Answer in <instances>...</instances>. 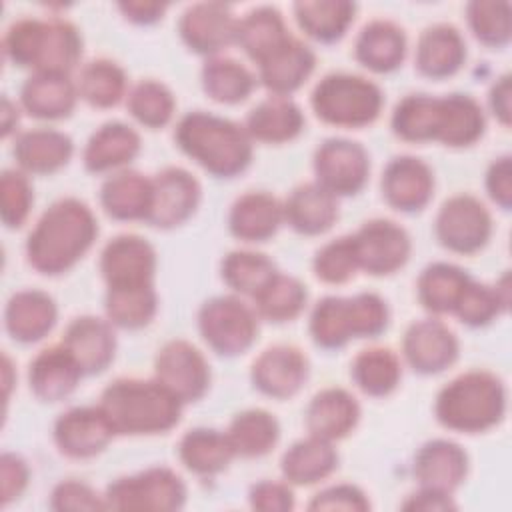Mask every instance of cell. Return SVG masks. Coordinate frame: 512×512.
<instances>
[{"label":"cell","mask_w":512,"mask_h":512,"mask_svg":"<svg viewBox=\"0 0 512 512\" xmlns=\"http://www.w3.org/2000/svg\"><path fill=\"white\" fill-rule=\"evenodd\" d=\"M96 234L98 222L92 210L76 198H62L32 228L26 240L28 262L42 274H62L88 252Z\"/></svg>","instance_id":"cell-1"},{"label":"cell","mask_w":512,"mask_h":512,"mask_svg":"<svg viewBox=\"0 0 512 512\" xmlns=\"http://www.w3.org/2000/svg\"><path fill=\"white\" fill-rule=\"evenodd\" d=\"M174 140L186 156L218 178H232L252 162V138L246 128L202 110L178 120Z\"/></svg>","instance_id":"cell-2"},{"label":"cell","mask_w":512,"mask_h":512,"mask_svg":"<svg viewBox=\"0 0 512 512\" xmlns=\"http://www.w3.org/2000/svg\"><path fill=\"white\" fill-rule=\"evenodd\" d=\"M98 406L116 434L168 432L182 414V402L156 378H118L104 388Z\"/></svg>","instance_id":"cell-3"},{"label":"cell","mask_w":512,"mask_h":512,"mask_svg":"<svg viewBox=\"0 0 512 512\" xmlns=\"http://www.w3.org/2000/svg\"><path fill=\"white\" fill-rule=\"evenodd\" d=\"M4 54L16 66L34 72L68 74L82 56V38L64 18H20L4 34Z\"/></svg>","instance_id":"cell-4"},{"label":"cell","mask_w":512,"mask_h":512,"mask_svg":"<svg viewBox=\"0 0 512 512\" xmlns=\"http://www.w3.org/2000/svg\"><path fill=\"white\" fill-rule=\"evenodd\" d=\"M434 412L438 422L450 430L484 432L504 418L506 388L492 372L470 370L438 392Z\"/></svg>","instance_id":"cell-5"},{"label":"cell","mask_w":512,"mask_h":512,"mask_svg":"<svg viewBox=\"0 0 512 512\" xmlns=\"http://www.w3.org/2000/svg\"><path fill=\"white\" fill-rule=\"evenodd\" d=\"M388 324V306L374 292L352 298L326 296L310 316V334L322 348H340L350 338H374Z\"/></svg>","instance_id":"cell-6"},{"label":"cell","mask_w":512,"mask_h":512,"mask_svg":"<svg viewBox=\"0 0 512 512\" xmlns=\"http://www.w3.org/2000/svg\"><path fill=\"white\" fill-rule=\"evenodd\" d=\"M312 110L334 126L360 128L372 124L382 110V90L368 78L348 72L326 74L312 90Z\"/></svg>","instance_id":"cell-7"},{"label":"cell","mask_w":512,"mask_h":512,"mask_svg":"<svg viewBox=\"0 0 512 512\" xmlns=\"http://www.w3.org/2000/svg\"><path fill=\"white\" fill-rule=\"evenodd\" d=\"M198 328L206 344L220 356H238L246 352L256 334L258 320L236 296H214L198 312Z\"/></svg>","instance_id":"cell-8"},{"label":"cell","mask_w":512,"mask_h":512,"mask_svg":"<svg viewBox=\"0 0 512 512\" xmlns=\"http://www.w3.org/2000/svg\"><path fill=\"white\" fill-rule=\"evenodd\" d=\"M104 500L112 510H178L186 502V486L170 468H148L108 484Z\"/></svg>","instance_id":"cell-9"},{"label":"cell","mask_w":512,"mask_h":512,"mask_svg":"<svg viewBox=\"0 0 512 512\" xmlns=\"http://www.w3.org/2000/svg\"><path fill=\"white\" fill-rule=\"evenodd\" d=\"M434 230L444 248L458 254H474L486 246L492 234V218L478 198L456 194L440 206Z\"/></svg>","instance_id":"cell-10"},{"label":"cell","mask_w":512,"mask_h":512,"mask_svg":"<svg viewBox=\"0 0 512 512\" xmlns=\"http://www.w3.org/2000/svg\"><path fill=\"white\" fill-rule=\"evenodd\" d=\"M314 172L322 188L334 196H350L364 188L370 158L362 144L348 138H328L314 152Z\"/></svg>","instance_id":"cell-11"},{"label":"cell","mask_w":512,"mask_h":512,"mask_svg":"<svg viewBox=\"0 0 512 512\" xmlns=\"http://www.w3.org/2000/svg\"><path fill=\"white\" fill-rule=\"evenodd\" d=\"M154 374L182 404L202 398L210 386V366L186 340L166 342L154 358Z\"/></svg>","instance_id":"cell-12"},{"label":"cell","mask_w":512,"mask_h":512,"mask_svg":"<svg viewBox=\"0 0 512 512\" xmlns=\"http://www.w3.org/2000/svg\"><path fill=\"white\" fill-rule=\"evenodd\" d=\"M352 238L358 266L374 276L396 272L410 256V236L392 220L376 218L364 222Z\"/></svg>","instance_id":"cell-13"},{"label":"cell","mask_w":512,"mask_h":512,"mask_svg":"<svg viewBox=\"0 0 512 512\" xmlns=\"http://www.w3.org/2000/svg\"><path fill=\"white\" fill-rule=\"evenodd\" d=\"M198 202V180L184 168H164L152 178V200L146 222L156 228H174L194 214Z\"/></svg>","instance_id":"cell-14"},{"label":"cell","mask_w":512,"mask_h":512,"mask_svg":"<svg viewBox=\"0 0 512 512\" xmlns=\"http://www.w3.org/2000/svg\"><path fill=\"white\" fill-rule=\"evenodd\" d=\"M156 270L154 248L136 234L112 238L100 254V272L108 288H132L152 284Z\"/></svg>","instance_id":"cell-15"},{"label":"cell","mask_w":512,"mask_h":512,"mask_svg":"<svg viewBox=\"0 0 512 512\" xmlns=\"http://www.w3.org/2000/svg\"><path fill=\"white\" fill-rule=\"evenodd\" d=\"M114 434L100 406L70 408L54 424V442L70 458H92L100 454Z\"/></svg>","instance_id":"cell-16"},{"label":"cell","mask_w":512,"mask_h":512,"mask_svg":"<svg viewBox=\"0 0 512 512\" xmlns=\"http://www.w3.org/2000/svg\"><path fill=\"white\" fill-rule=\"evenodd\" d=\"M236 26L230 6L222 2H198L184 10L178 30L186 46L198 54H218L236 42Z\"/></svg>","instance_id":"cell-17"},{"label":"cell","mask_w":512,"mask_h":512,"mask_svg":"<svg viewBox=\"0 0 512 512\" xmlns=\"http://www.w3.org/2000/svg\"><path fill=\"white\" fill-rule=\"evenodd\" d=\"M402 350L416 372L438 374L456 362L458 340L442 320L424 318L408 326Z\"/></svg>","instance_id":"cell-18"},{"label":"cell","mask_w":512,"mask_h":512,"mask_svg":"<svg viewBox=\"0 0 512 512\" xmlns=\"http://www.w3.org/2000/svg\"><path fill=\"white\" fill-rule=\"evenodd\" d=\"M250 376L262 394L290 398L308 378V360L296 346L276 344L254 360Z\"/></svg>","instance_id":"cell-19"},{"label":"cell","mask_w":512,"mask_h":512,"mask_svg":"<svg viewBox=\"0 0 512 512\" xmlns=\"http://www.w3.org/2000/svg\"><path fill=\"white\" fill-rule=\"evenodd\" d=\"M434 174L416 156H396L382 172V194L400 212H418L432 198Z\"/></svg>","instance_id":"cell-20"},{"label":"cell","mask_w":512,"mask_h":512,"mask_svg":"<svg viewBox=\"0 0 512 512\" xmlns=\"http://www.w3.org/2000/svg\"><path fill=\"white\" fill-rule=\"evenodd\" d=\"M468 456L464 448L452 440L436 438L416 452L414 476L420 488L434 490L440 494H452L466 478Z\"/></svg>","instance_id":"cell-21"},{"label":"cell","mask_w":512,"mask_h":512,"mask_svg":"<svg viewBox=\"0 0 512 512\" xmlns=\"http://www.w3.org/2000/svg\"><path fill=\"white\" fill-rule=\"evenodd\" d=\"M62 344L84 374H98L108 368L116 352L112 322L96 316H78L66 326Z\"/></svg>","instance_id":"cell-22"},{"label":"cell","mask_w":512,"mask_h":512,"mask_svg":"<svg viewBox=\"0 0 512 512\" xmlns=\"http://www.w3.org/2000/svg\"><path fill=\"white\" fill-rule=\"evenodd\" d=\"M82 368L64 344L40 350L28 366L30 390L44 402L64 400L82 378Z\"/></svg>","instance_id":"cell-23"},{"label":"cell","mask_w":512,"mask_h":512,"mask_svg":"<svg viewBox=\"0 0 512 512\" xmlns=\"http://www.w3.org/2000/svg\"><path fill=\"white\" fill-rule=\"evenodd\" d=\"M316 56L302 40L290 36L280 48L266 56L260 66V82L274 96H288L312 74Z\"/></svg>","instance_id":"cell-24"},{"label":"cell","mask_w":512,"mask_h":512,"mask_svg":"<svg viewBox=\"0 0 512 512\" xmlns=\"http://www.w3.org/2000/svg\"><path fill=\"white\" fill-rule=\"evenodd\" d=\"M466 60V44L452 24L428 26L416 44V68L420 74L440 80L456 74Z\"/></svg>","instance_id":"cell-25"},{"label":"cell","mask_w":512,"mask_h":512,"mask_svg":"<svg viewBox=\"0 0 512 512\" xmlns=\"http://www.w3.org/2000/svg\"><path fill=\"white\" fill-rule=\"evenodd\" d=\"M360 418L356 398L344 388L320 390L306 408V426L312 436L328 442L348 436Z\"/></svg>","instance_id":"cell-26"},{"label":"cell","mask_w":512,"mask_h":512,"mask_svg":"<svg viewBox=\"0 0 512 512\" xmlns=\"http://www.w3.org/2000/svg\"><path fill=\"white\" fill-rule=\"evenodd\" d=\"M78 98L76 84L68 74L34 72L20 90L22 108L40 120H60L70 116Z\"/></svg>","instance_id":"cell-27"},{"label":"cell","mask_w":512,"mask_h":512,"mask_svg":"<svg viewBox=\"0 0 512 512\" xmlns=\"http://www.w3.org/2000/svg\"><path fill=\"white\" fill-rule=\"evenodd\" d=\"M284 220V206L268 192H246L234 200L228 226L246 242H264L276 234Z\"/></svg>","instance_id":"cell-28"},{"label":"cell","mask_w":512,"mask_h":512,"mask_svg":"<svg viewBox=\"0 0 512 512\" xmlns=\"http://www.w3.org/2000/svg\"><path fill=\"white\" fill-rule=\"evenodd\" d=\"M4 322L14 340L22 344L36 342L56 324V304L42 290H20L10 296Z\"/></svg>","instance_id":"cell-29"},{"label":"cell","mask_w":512,"mask_h":512,"mask_svg":"<svg viewBox=\"0 0 512 512\" xmlns=\"http://www.w3.org/2000/svg\"><path fill=\"white\" fill-rule=\"evenodd\" d=\"M244 128L252 140L282 144L294 140L302 132L304 114L288 96L272 94L248 112Z\"/></svg>","instance_id":"cell-30"},{"label":"cell","mask_w":512,"mask_h":512,"mask_svg":"<svg viewBox=\"0 0 512 512\" xmlns=\"http://www.w3.org/2000/svg\"><path fill=\"white\" fill-rule=\"evenodd\" d=\"M336 218V196L322 188L318 182L296 186L284 204V220L296 232L306 236L326 232L336 222Z\"/></svg>","instance_id":"cell-31"},{"label":"cell","mask_w":512,"mask_h":512,"mask_svg":"<svg viewBox=\"0 0 512 512\" xmlns=\"http://www.w3.org/2000/svg\"><path fill=\"white\" fill-rule=\"evenodd\" d=\"M72 150V140L64 132L52 128H34L16 138L12 154L22 170L30 174H50L66 166Z\"/></svg>","instance_id":"cell-32"},{"label":"cell","mask_w":512,"mask_h":512,"mask_svg":"<svg viewBox=\"0 0 512 512\" xmlns=\"http://www.w3.org/2000/svg\"><path fill=\"white\" fill-rule=\"evenodd\" d=\"M406 54L404 30L390 20L368 22L354 42L356 60L374 72L396 70Z\"/></svg>","instance_id":"cell-33"},{"label":"cell","mask_w":512,"mask_h":512,"mask_svg":"<svg viewBox=\"0 0 512 512\" xmlns=\"http://www.w3.org/2000/svg\"><path fill=\"white\" fill-rule=\"evenodd\" d=\"M152 200V178L122 170L100 188V204L116 220H146Z\"/></svg>","instance_id":"cell-34"},{"label":"cell","mask_w":512,"mask_h":512,"mask_svg":"<svg viewBox=\"0 0 512 512\" xmlns=\"http://www.w3.org/2000/svg\"><path fill=\"white\" fill-rule=\"evenodd\" d=\"M140 152V136L124 122L102 124L86 142L84 166L90 172H106L128 164Z\"/></svg>","instance_id":"cell-35"},{"label":"cell","mask_w":512,"mask_h":512,"mask_svg":"<svg viewBox=\"0 0 512 512\" xmlns=\"http://www.w3.org/2000/svg\"><path fill=\"white\" fill-rule=\"evenodd\" d=\"M282 474L290 484L310 486L334 472L338 454L332 444L318 436H308L294 442L282 456Z\"/></svg>","instance_id":"cell-36"},{"label":"cell","mask_w":512,"mask_h":512,"mask_svg":"<svg viewBox=\"0 0 512 512\" xmlns=\"http://www.w3.org/2000/svg\"><path fill=\"white\" fill-rule=\"evenodd\" d=\"M486 126L482 106L468 94H448L440 98V118L436 140L446 146L474 144Z\"/></svg>","instance_id":"cell-37"},{"label":"cell","mask_w":512,"mask_h":512,"mask_svg":"<svg viewBox=\"0 0 512 512\" xmlns=\"http://www.w3.org/2000/svg\"><path fill=\"white\" fill-rule=\"evenodd\" d=\"M290 38L282 14L272 6L250 10L236 26V44L258 64Z\"/></svg>","instance_id":"cell-38"},{"label":"cell","mask_w":512,"mask_h":512,"mask_svg":"<svg viewBox=\"0 0 512 512\" xmlns=\"http://www.w3.org/2000/svg\"><path fill=\"white\" fill-rule=\"evenodd\" d=\"M178 456L190 472L200 476H214L226 470L236 454L226 432H218L214 428H194L182 436L178 444Z\"/></svg>","instance_id":"cell-39"},{"label":"cell","mask_w":512,"mask_h":512,"mask_svg":"<svg viewBox=\"0 0 512 512\" xmlns=\"http://www.w3.org/2000/svg\"><path fill=\"white\" fill-rule=\"evenodd\" d=\"M226 436L236 456L254 458L268 454L276 446L280 426L270 412L252 408L232 418Z\"/></svg>","instance_id":"cell-40"},{"label":"cell","mask_w":512,"mask_h":512,"mask_svg":"<svg viewBox=\"0 0 512 512\" xmlns=\"http://www.w3.org/2000/svg\"><path fill=\"white\" fill-rule=\"evenodd\" d=\"M256 86L252 72L228 56H212L202 66L204 92L222 104H236L250 96Z\"/></svg>","instance_id":"cell-41"},{"label":"cell","mask_w":512,"mask_h":512,"mask_svg":"<svg viewBox=\"0 0 512 512\" xmlns=\"http://www.w3.org/2000/svg\"><path fill=\"white\" fill-rule=\"evenodd\" d=\"M468 280V272L460 266L434 262L426 266L418 278V300L434 314L452 312Z\"/></svg>","instance_id":"cell-42"},{"label":"cell","mask_w":512,"mask_h":512,"mask_svg":"<svg viewBox=\"0 0 512 512\" xmlns=\"http://www.w3.org/2000/svg\"><path fill=\"white\" fill-rule=\"evenodd\" d=\"M356 12V4L344 0L296 2L294 14L300 28L318 42H334L344 36Z\"/></svg>","instance_id":"cell-43"},{"label":"cell","mask_w":512,"mask_h":512,"mask_svg":"<svg viewBox=\"0 0 512 512\" xmlns=\"http://www.w3.org/2000/svg\"><path fill=\"white\" fill-rule=\"evenodd\" d=\"M440 118V98L428 94L404 96L392 112V130L406 142L436 140Z\"/></svg>","instance_id":"cell-44"},{"label":"cell","mask_w":512,"mask_h":512,"mask_svg":"<svg viewBox=\"0 0 512 512\" xmlns=\"http://www.w3.org/2000/svg\"><path fill=\"white\" fill-rule=\"evenodd\" d=\"M352 380L368 396H388L400 382L402 368L390 348L374 346L362 350L350 368Z\"/></svg>","instance_id":"cell-45"},{"label":"cell","mask_w":512,"mask_h":512,"mask_svg":"<svg viewBox=\"0 0 512 512\" xmlns=\"http://www.w3.org/2000/svg\"><path fill=\"white\" fill-rule=\"evenodd\" d=\"M252 298L258 316L270 322H288L302 312L308 292L294 276L276 272Z\"/></svg>","instance_id":"cell-46"},{"label":"cell","mask_w":512,"mask_h":512,"mask_svg":"<svg viewBox=\"0 0 512 512\" xmlns=\"http://www.w3.org/2000/svg\"><path fill=\"white\" fill-rule=\"evenodd\" d=\"M78 96L96 108L116 106L126 94L124 70L106 58L92 60L82 66L76 82Z\"/></svg>","instance_id":"cell-47"},{"label":"cell","mask_w":512,"mask_h":512,"mask_svg":"<svg viewBox=\"0 0 512 512\" xmlns=\"http://www.w3.org/2000/svg\"><path fill=\"white\" fill-rule=\"evenodd\" d=\"M508 302V274H504L502 284L496 286L480 284L470 278L452 312L468 326H484L492 322L500 312H504Z\"/></svg>","instance_id":"cell-48"},{"label":"cell","mask_w":512,"mask_h":512,"mask_svg":"<svg viewBox=\"0 0 512 512\" xmlns=\"http://www.w3.org/2000/svg\"><path fill=\"white\" fill-rule=\"evenodd\" d=\"M158 298L154 286H132V288H108L106 292V314L114 326L136 330L156 314Z\"/></svg>","instance_id":"cell-49"},{"label":"cell","mask_w":512,"mask_h":512,"mask_svg":"<svg viewBox=\"0 0 512 512\" xmlns=\"http://www.w3.org/2000/svg\"><path fill=\"white\" fill-rule=\"evenodd\" d=\"M274 262L260 252L234 250L222 260V280L236 292L254 296L274 274Z\"/></svg>","instance_id":"cell-50"},{"label":"cell","mask_w":512,"mask_h":512,"mask_svg":"<svg viewBox=\"0 0 512 512\" xmlns=\"http://www.w3.org/2000/svg\"><path fill=\"white\" fill-rule=\"evenodd\" d=\"M128 112L146 128H162L174 114L172 92L156 80H142L128 92Z\"/></svg>","instance_id":"cell-51"},{"label":"cell","mask_w":512,"mask_h":512,"mask_svg":"<svg viewBox=\"0 0 512 512\" xmlns=\"http://www.w3.org/2000/svg\"><path fill=\"white\" fill-rule=\"evenodd\" d=\"M468 24L474 36L486 44L500 48L510 40V4L494 0H474L466 6Z\"/></svg>","instance_id":"cell-52"},{"label":"cell","mask_w":512,"mask_h":512,"mask_svg":"<svg viewBox=\"0 0 512 512\" xmlns=\"http://www.w3.org/2000/svg\"><path fill=\"white\" fill-rule=\"evenodd\" d=\"M358 256L352 236H340L324 244L314 256V274L328 284L348 282L358 270Z\"/></svg>","instance_id":"cell-53"},{"label":"cell","mask_w":512,"mask_h":512,"mask_svg":"<svg viewBox=\"0 0 512 512\" xmlns=\"http://www.w3.org/2000/svg\"><path fill=\"white\" fill-rule=\"evenodd\" d=\"M2 190V220L8 228H18L28 218L32 206V186L18 170H4L0 178Z\"/></svg>","instance_id":"cell-54"},{"label":"cell","mask_w":512,"mask_h":512,"mask_svg":"<svg viewBox=\"0 0 512 512\" xmlns=\"http://www.w3.org/2000/svg\"><path fill=\"white\" fill-rule=\"evenodd\" d=\"M52 510H104L106 500L98 496L88 484L78 480L60 482L50 496Z\"/></svg>","instance_id":"cell-55"},{"label":"cell","mask_w":512,"mask_h":512,"mask_svg":"<svg viewBox=\"0 0 512 512\" xmlns=\"http://www.w3.org/2000/svg\"><path fill=\"white\" fill-rule=\"evenodd\" d=\"M310 510H368L370 502L358 486L336 484L318 492L310 504Z\"/></svg>","instance_id":"cell-56"},{"label":"cell","mask_w":512,"mask_h":512,"mask_svg":"<svg viewBox=\"0 0 512 512\" xmlns=\"http://www.w3.org/2000/svg\"><path fill=\"white\" fill-rule=\"evenodd\" d=\"M250 506L264 512H286L294 508V494L288 484L264 480L250 488Z\"/></svg>","instance_id":"cell-57"},{"label":"cell","mask_w":512,"mask_h":512,"mask_svg":"<svg viewBox=\"0 0 512 512\" xmlns=\"http://www.w3.org/2000/svg\"><path fill=\"white\" fill-rule=\"evenodd\" d=\"M0 480H2V504L16 500L28 486V466L26 462L12 452L2 454L0 458Z\"/></svg>","instance_id":"cell-58"},{"label":"cell","mask_w":512,"mask_h":512,"mask_svg":"<svg viewBox=\"0 0 512 512\" xmlns=\"http://www.w3.org/2000/svg\"><path fill=\"white\" fill-rule=\"evenodd\" d=\"M486 190L490 198L502 208L510 210L512 206V170L510 156H502L494 160L486 172Z\"/></svg>","instance_id":"cell-59"},{"label":"cell","mask_w":512,"mask_h":512,"mask_svg":"<svg viewBox=\"0 0 512 512\" xmlns=\"http://www.w3.org/2000/svg\"><path fill=\"white\" fill-rule=\"evenodd\" d=\"M402 508H406V510H454L456 504L452 502V498L448 494L420 488V492L412 494L402 504Z\"/></svg>","instance_id":"cell-60"},{"label":"cell","mask_w":512,"mask_h":512,"mask_svg":"<svg viewBox=\"0 0 512 512\" xmlns=\"http://www.w3.org/2000/svg\"><path fill=\"white\" fill-rule=\"evenodd\" d=\"M118 8L122 14L136 24H152L162 18L166 4L164 2H120Z\"/></svg>","instance_id":"cell-61"},{"label":"cell","mask_w":512,"mask_h":512,"mask_svg":"<svg viewBox=\"0 0 512 512\" xmlns=\"http://www.w3.org/2000/svg\"><path fill=\"white\" fill-rule=\"evenodd\" d=\"M490 108L494 116L508 126L510 124V76L504 74L490 90Z\"/></svg>","instance_id":"cell-62"},{"label":"cell","mask_w":512,"mask_h":512,"mask_svg":"<svg viewBox=\"0 0 512 512\" xmlns=\"http://www.w3.org/2000/svg\"><path fill=\"white\" fill-rule=\"evenodd\" d=\"M18 124V110L14 104L4 96L2 98V136L6 138Z\"/></svg>","instance_id":"cell-63"}]
</instances>
